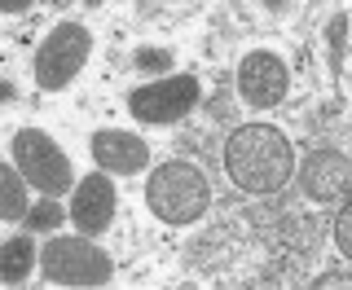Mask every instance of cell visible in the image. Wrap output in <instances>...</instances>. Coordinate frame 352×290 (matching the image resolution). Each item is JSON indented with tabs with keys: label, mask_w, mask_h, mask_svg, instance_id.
I'll use <instances>...</instances> for the list:
<instances>
[{
	"label": "cell",
	"mask_w": 352,
	"mask_h": 290,
	"mask_svg": "<svg viewBox=\"0 0 352 290\" xmlns=\"http://www.w3.org/2000/svg\"><path fill=\"white\" fill-rule=\"evenodd\" d=\"M300 185H304V198H313L317 207L344 203L352 185V163L339 150H313L300 167Z\"/></svg>",
	"instance_id": "ba28073f"
},
{
	"label": "cell",
	"mask_w": 352,
	"mask_h": 290,
	"mask_svg": "<svg viewBox=\"0 0 352 290\" xmlns=\"http://www.w3.org/2000/svg\"><path fill=\"white\" fill-rule=\"evenodd\" d=\"M27 176L18 167H0V216L5 220H27Z\"/></svg>",
	"instance_id": "7c38bea8"
},
{
	"label": "cell",
	"mask_w": 352,
	"mask_h": 290,
	"mask_svg": "<svg viewBox=\"0 0 352 290\" xmlns=\"http://www.w3.org/2000/svg\"><path fill=\"white\" fill-rule=\"evenodd\" d=\"M62 220H66V211L53 203V198H44V203H36V207L27 211V229L31 233H49V229H58Z\"/></svg>",
	"instance_id": "5bb4252c"
},
{
	"label": "cell",
	"mask_w": 352,
	"mask_h": 290,
	"mask_svg": "<svg viewBox=\"0 0 352 290\" xmlns=\"http://www.w3.org/2000/svg\"><path fill=\"white\" fill-rule=\"evenodd\" d=\"M88 53H93L88 27H80V22H58V27L49 31V40L36 49V66H31L36 88H44V93H62V88L84 71Z\"/></svg>",
	"instance_id": "3957f363"
},
{
	"label": "cell",
	"mask_w": 352,
	"mask_h": 290,
	"mask_svg": "<svg viewBox=\"0 0 352 290\" xmlns=\"http://www.w3.org/2000/svg\"><path fill=\"white\" fill-rule=\"evenodd\" d=\"M146 203L163 225H194V220H203L207 207H212V185H207V176L198 172L194 163L172 159L150 176Z\"/></svg>",
	"instance_id": "7a4b0ae2"
},
{
	"label": "cell",
	"mask_w": 352,
	"mask_h": 290,
	"mask_svg": "<svg viewBox=\"0 0 352 290\" xmlns=\"http://www.w3.org/2000/svg\"><path fill=\"white\" fill-rule=\"evenodd\" d=\"M225 172L242 194H278L295 176V145L273 124H242L225 141Z\"/></svg>",
	"instance_id": "6da1fadb"
},
{
	"label": "cell",
	"mask_w": 352,
	"mask_h": 290,
	"mask_svg": "<svg viewBox=\"0 0 352 290\" xmlns=\"http://www.w3.org/2000/svg\"><path fill=\"white\" fill-rule=\"evenodd\" d=\"M115 181H106V172H93L75 185V198H71V220L84 238H97V233L110 229L115 220Z\"/></svg>",
	"instance_id": "9c48e42d"
},
{
	"label": "cell",
	"mask_w": 352,
	"mask_h": 290,
	"mask_svg": "<svg viewBox=\"0 0 352 290\" xmlns=\"http://www.w3.org/2000/svg\"><path fill=\"white\" fill-rule=\"evenodd\" d=\"M286 88H291V71H286V62L278 53L256 49V53H247V58L238 62V93H242V102L251 110L282 106Z\"/></svg>",
	"instance_id": "52a82bcc"
},
{
	"label": "cell",
	"mask_w": 352,
	"mask_h": 290,
	"mask_svg": "<svg viewBox=\"0 0 352 290\" xmlns=\"http://www.w3.org/2000/svg\"><path fill=\"white\" fill-rule=\"evenodd\" d=\"M348 18L344 14H335L330 18V27H326V44H330V71L335 75H344V49H348Z\"/></svg>",
	"instance_id": "4fadbf2b"
},
{
	"label": "cell",
	"mask_w": 352,
	"mask_h": 290,
	"mask_svg": "<svg viewBox=\"0 0 352 290\" xmlns=\"http://www.w3.org/2000/svg\"><path fill=\"white\" fill-rule=\"evenodd\" d=\"M93 159L102 172H115V176H137L141 167L150 163V145L137 137V132H124V128H106L93 137Z\"/></svg>",
	"instance_id": "30bf717a"
},
{
	"label": "cell",
	"mask_w": 352,
	"mask_h": 290,
	"mask_svg": "<svg viewBox=\"0 0 352 290\" xmlns=\"http://www.w3.org/2000/svg\"><path fill=\"white\" fill-rule=\"evenodd\" d=\"M40 269L58 286H110L115 277L110 255L88 238H53L49 247H40Z\"/></svg>",
	"instance_id": "277c9868"
},
{
	"label": "cell",
	"mask_w": 352,
	"mask_h": 290,
	"mask_svg": "<svg viewBox=\"0 0 352 290\" xmlns=\"http://www.w3.org/2000/svg\"><path fill=\"white\" fill-rule=\"evenodd\" d=\"M14 163H18V172L49 198L66 194L71 181H75L71 159L62 154V145L53 141L49 132H40V128H18L14 132Z\"/></svg>",
	"instance_id": "5b68a950"
},
{
	"label": "cell",
	"mask_w": 352,
	"mask_h": 290,
	"mask_svg": "<svg viewBox=\"0 0 352 290\" xmlns=\"http://www.w3.org/2000/svg\"><path fill=\"white\" fill-rule=\"evenodd\" d=\"M137 66H141V71H172V53H163V49H141L137 53Z\"/></svg>",
	"instance_id": "2e32d148"
},
{
	"label": "cell",
	"mask_w": 352,
	"mask_h": 290,
	"mask_svg": "<svg viewBox=\"0 0 352 290\" xmlns=\"http://www.w3.org/2000/svg\"><path fill=\"white\" fill-rule=\"evenodd\" d=\"M335 247L339 255H352V207H339V216H335Z\"/></svg>",
	"instance_id": "9a60e30c"
},
{
	"label": "cell",
	"mask_w": 352,
	"mask_h": 290,
	"mask_svg": "<svg viewBox=\"0 0 352 290\" xmlns=\"http://www.w3.org/2000/svg\"><path fill=\"white\" fill-rule=\"evenodd\" d=\"M31 269H36V242H31L27 233H18V238H9L5 251H0V277H5L9 286H18Z\"/></svg>",
	"instance_id": "8fae6325"
},
{
	"label": "cell",
	"mask_w": 352,
	"mask_h": 290,
	"mask_svg": "<svg viewBox=\"0 0 352 290\" xmlns=\"http://www.w3.org/2000/svg\"><path fill=\"white\" fill-rule=\"evenodd\" d=\"M198 106V80L194 75H168V80L141 84L128 93V110L141 124H176Z\"/></svg>",
	"instance_id": "8992f818"
}]
</instances>
